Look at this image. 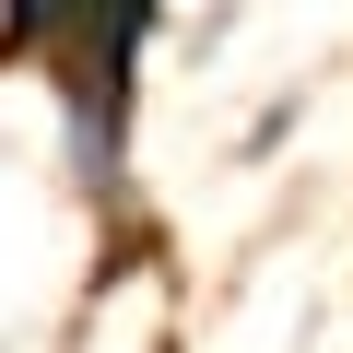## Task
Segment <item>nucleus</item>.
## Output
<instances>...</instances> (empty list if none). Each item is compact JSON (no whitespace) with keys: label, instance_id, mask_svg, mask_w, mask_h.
<instances>
[{"label":"nucleus","instance_id":"nucleus-1","mask_svg":"<svg viewBox=\"0 0 353 353\" xmlns=\"http://www.w3.org/2000/svg\"><path fill=\"white\" fill-rule=\"evenodd\" d=\"M165 36V0H0V71H48L71 48H118V59H153Z\"/></svg>","mask_w":353,"mask_h":353}]
</instances>
